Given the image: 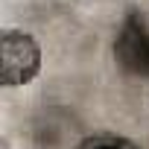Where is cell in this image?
<instances>
[{"label": "cell", "mask_w": 149, "mask_h": 149, "mask_svg": "<svg viewBox=\"0 0 149 149\" xmlns=\"http://www.w3.org/2000/svg\"><path fill=\"white\" fill-rule=\"evenodd\" d=\"M41 67V50L26 32H3L0 38V79L6 88L26 85Z\"/></svg>", "instance_id": "cell-1"}, {"label": "cell", "mask_w": 149, "mask_h": 149, "mask_svg": "<svg viewBox=\"0 0 149 149\" xmlns=\"http://www.w3.org/2000/svg\"><path fill=\"white\" fill-rule=\"evenodd\" d=\"M117 61L134 73V76H149V29L137 21H129L114 44Z\"/></svg>", "instance_id": "cell-2"}, {"label": "cell", "mask_w": 149, "mask_h": 149, "mask_svg": "<svg viewBox=\"0 0 149 149\" xmlns=\"http://www.w3.org/2000/svg\"><path fill=\"white\" fill-rule=\"evenodd\" d=\"M76 149H137V146L129 137H120V134H111V132H100V134L85 137Z\"/></svg>", "instance_id": "cell-3"}]
</instances>
